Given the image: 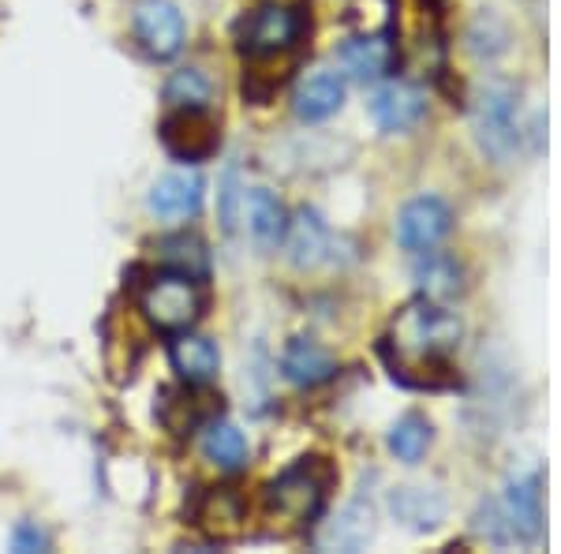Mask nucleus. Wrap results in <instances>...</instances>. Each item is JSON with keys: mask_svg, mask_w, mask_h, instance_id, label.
I'll return each instance as SVG.
<instances>
[{"mask_svg": "<svg viewBox=\"0 0 561 554\" xmlns=\"http://www.w3.org/2000/svg\"><path fill=\"white\" fill-rule=\"evenodd\" d=\"M243 222H248V233L255 236V244H262V248H274L288 225L285 206H280V199L270 188H251L243 195Z\"/></svg>", "mask_w": 561, "mask_h": 554, "instance_id": "obj_16", "label": "nucleus"}, {"mask_svg": "<svg viewBox=\"0 0 561 554\" xmlns=\"http://www.w3.org/2000/svg\"><path fill=\"white\" fill-rule=\"evenodd\" d=\"M203 211V180L195 172H165L150 188V214L161 222H187Z\"/></svg>", "mask_w": 561, "mask_h": 554, "instance_id": "obj_9", "label": "nucleus"}, {"mask_svg": "<svg viewBox=\"0 0 561 554\" xmlns=\"http://www.w3.org/2000/svg\"><path fill=\"white\" fill-rule=\"evenodd\" d=\"M12 547L23 551V554H31V551H45V547H49V540H45V532L38 529V524L23 521V524H15V532H12Z\"/></svg>", "mask_w": 561, "mask_h": 554, "instance_id": "obj_26", "label": "nucleus"}, {"mask_svg": "<svg viewBox=\"0 0 561 554\" xmlns=\"http://www.w3.org/2000/svg\"><path fill=\"white\" fill-rule=\"evenodd\" d=\"M370 113H375L378 128L386 132H409L427 116V98L412 83H386L370 98Z\"/></svg>", "mask_w": 561, "mask_h": 554, "instance_id": "obj_10", "label": "nucleus"}, {"mask_svg": "<svg viewBox=\"0 0 561 554\" xmlns=\"http://www.w3.org/2000/svg\"><path fill=\"white\" fill-rule=\"evenodd\" d=\"M337 60L348 79H356V83H375V79H382L389 65H393V42L352 38L345 49L337 53Z\"/></svg>", "mask_w": 561, "mask_h": 554, "instance_id": "obj_15", "label": "nucleus"}, {"mask_svg": "<svg viewBox=\"0 0 561 554\" xmlns=\"http://www.w3.org/2000/svg\"><path fill=\"white\" fill-rule=\"evenodd\" d=\"M280 371H285V378L293 386H319L333 375V357L322 344L296 338L285 349V357H280Z\"/></svg>", "mask_w": 561, "mask_h": 554, "instance_id": "obj_18", "label": "nucleus"}, {"mask_svg": "<svg viewBox=\"0 0 561 554\" xmlns=\"http://www.w3.org/2000/svg\"><path fill=\"white\" fill-rule=\"evenodd\" d=\"M415 278L423 281V293L431 299H449L460 293V270L454 259H442V256H427Z\"/></svg>", "mask_w": 561, "mask_h": 554, "instance_id": "obj_25", "label": "nucleus"}, {"mask_svg": "<svg viewBox=\"0 0 561 554\" xmlns=\"http://www.w3.org/2000/svg\"><path fill=\"white\" fill-rule=\"evenodd\" d=\"M449 225H454V214L442 199L434 195H423V199H412L409 206L397 217V240H401L404 251H431L446 240Z\"/></svg>", "mask_w": 561, "mask_h": 554, "instance_id": "obj_7", "label": "nucleus"}, {"mask_svg": "<svg viewBox=\"0 0 561 554\" xmlns=\"http://www.w3.org/2000/svg\"><path fill=\"white\" fill-rule=\"evenodd\" d=\"M476 139L494 161H510L520 147V105L510 83H491L476 98Z\"/></svg>", "mask_w": 561, "mask_h": 554, "instance_id": "obj_3", "label": "nucleus"}, {"mask_svg": "<svg viewBox=\"0 0 561 554\" xmlns=\"http://www.w3.org/2000/svg\"><path fill=\"white\" fill-rule=\"evenodd\" d=\"M370 535H375L370 510H364V506H348V510L337 517V524H333L330 535H325L322 543H330V547H341V551H359L364 543H370Z\"/></svg>", "mask_w": 561, "mask_h": 554, "instance_id": "obj_24", "label": "nucleus"}, {"mask_svg": "<svg viewBox=\"0 0 561 554\" xmlns=\"http://www.w3.org/2000/svg\"><path fill=\"white\" fill-rule=\"evenodd\" d=\"M161 143L180 161H206L217 150V124L203 109H176L161 124Z\"/></svg>", "mask_w": 561, "mask_h": 554, "instance_id": "obj_8", "label": "nucleus"}, {"mask_svg": "<svg viewBox=\"0 0 561 554\" xmlns=\"http://www.w3.org/2000/svg\"><path fill=\"white\" fill-rule=\"evenodd\" d=\"M389 510H393L397 521L412 532H427V529H438L442 513H446V502L442 495H434L427 487H397L389 495Z\"/></svg>", "mask_w": 561, "mask_h": 554, "instance_id": "obj_17", "label": "nucleus"}, {"mask_svg": "<svg viewBox=\"0 0 561 554\" xmlns=\"http://www.w3.org/2000/svg\"><path fill=\"white\" fill-rule=\"evenodd\" d=\"M198 529L214 540H232L243 529V502L232 490H210V495L198 502Z\"/></svg>", "mask_w": 561, "mask_h": 554, "instance_id": "obj_19", "label": "nucleus"}, {"mask_svg": "<svg viewBox=\"0 0 561 554\" xmlns=\"http://www.w3.org/2000/svg\"><path fill=\"white\" fill-rule=\"evenodd\" d=\"M210 94H214V83L198 68L173 71L165 83V102H173L176 109H206Z\"/></svg>", "mask_w": 561, "mask_h": 554, "instance_id": "obj_23", "label": "nucleus"}, {"mask_svg": "<svg viewBox=\"0 0 561 554\" xmlns=\"http://www.w3.org/2000/svg\"><path fill=\"white\" fill-rule=\"evenodd\" d=\"M304 34V15L296 8L285 4H266L243 23L240 31V49L248 57H277V53H288Z\"/></svg>", "mask_w": 561, "mask_h": 554, "instance_id": "obj_5", "label": "nucleus"}, {"mask_svg": "<svg viewBox=\"0 0 561 554\" xmlns=\"http://www.w3.org/2000/svg\"><path fill=\"white\" fill-rule=\"evenodd\" d=\"M135 34H139L142 49H147L150 57L169 60L184 49L187 26L173 0H139V4H135Z\"/></svg>", "mask_w": 561, "mask_h": 554, "instance_id": "obj_6", "label": "nucleus"}, {"mask_svg": "<svg viewBox=\"0 0 561 554\" xmlns=\"http://www.w3.org/2000/svg\"><path fill=\"white\" fill-rule=\"evenodd\" d=\"M431 446V423L423 420V416H404V420L393 423V431H389V450H393L397 461H404V465H415V461L427 453Z\"/></svg>", "mask_w": 561, "mask_h": 554, "instance_id": "obj_22", "label": "nucleus"}, {"mask_svg": "<svg viewBox=\"0 0 561 554\" xmlns=\"http://www.w3.org/2000/svg\"><path fill=\"white\" fill-rule=\"evenodd\" d=\"M139 307L150 326L165 333H184L203 315V289L187 274H161L142 289Z\"/></svg>", "mask_w": 561, "mask_h": 554, "instance_id": "obj_4", "label": "nucleus"}, {"mask_svg": "<svg viewBox=\"0 0 561 554\" xmlns=\"http://www.w3.org/2000/svg\"><path fill=\"white\" fill-rule=\"evenodd\" d=\"M203 453L217 468L237 472L243 461H248V439H243L232 423H210L206 427V439H203Z\"/></svg>", "mask_w": 561, "mask_h": 554, "instance_id": "obj_21", "label": "nucleus"}, {"mask_svg": "<svg viewBox=\"0 0 561 554\" xmlns=\"http://www.w3.org/2000/svg\"><path fill=\"white\" fill-rule=\"evenodd\" d=\"M325 487H330V472L319 461H304V465L288 468L285 476L274 479L266 490V510L274 521L285 524L288 532L304 529L319 517L325 502Z\"/></svg>", "mask_w": 561, "mask_h": 554, "instance_id": "obj_2", "label": "nucleus"}, {"mask_svg": "<svg viewBox=\"0 0 561 554\" xmlns=\"http://www.w3.org/2000/svg\"><path fill=\"white\" fill-rule=\"evenodd\" d=\"M161 259H165V267H173V274H187L195 281L210 274V251L198 236H169L161 244Z\"/></svg>", "mask_w": 561, "mask_h": 554, "instance_id": "obj_20", "label": "nucleus"}, {"mask_svg": "<svg viewBox=\"0 0 561 554\" xmlns=\"http://www.w3.org/2000/svg\"><path fill=\"white\" fill-rule=\"evenodd\" d=\"M285 244H288L293 267L311 270L330 256V225H325L314 211H300L285 225Z\"/></svg>", "mask_w": 561, "mask_h": 554, "instance_id": "obj_11", "label": "nucleus"}, {"mask_svg": "<svg viewBox=\"0 0 561 554\" xmlns=\"http://www.w3.org/2000/svg\"><path fill=\"white\" fill-rule=\"evenodd\" d=\"M341 105H345V83H341L337 71H314V76H307L300 90H296V116L307 124L325 121V116H333Z\"/></svg>", "mask_w": 561, "mask_h": 554, "instance_id": "obj_14", "label": "nucleus"}, {"mask_svg": "<svg viewBox=\"0 0 561 554\" xmlns=\"http://www.w3.org/2000/svg\"><path fill=\"white\" fill-rule=\"evenodd\" d=\"M505 521L517 540H539L542 532V490L539 476L513 479L505 490Z\"/></svg>", "mask_w": 561, "mask_h": 554, "instance_id": "obj_13", "label": "nucleus"}, {"mask_svg": "<svg viewBox=\"0 0 561 554\" xmlns=\"http://www.w3.org/2000/svg\"><path fill=\"white\" fill-rule=\"evenodd\" d=\"M169 360H173V371L184 378L187 386H203L210 383L221 368V352H217L214 341L195 338V333H180V338L169 344Z\"/></svg>", "mask_w": 561, "mask_h": 554, "instance_id": "obj_12", "label": "nucleus"}, {"mask_svg": "<svg viewBox=\"0 0 561 554\" xmlns=\"http://www.w3.org/2000/svg\"><path fill=\"white\" fill-rule=\"evenodd\" d=\"M460 333H465V326L438 299H412L404 312H397L382 341L393 378L409 386H446L449 357L460 349Z\"/></svg>", "mask_w": 561, "mask_h": 554, "instance_id": "obj_1", "label": "nucleus"}]
</instances>
